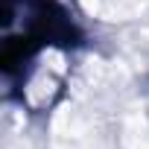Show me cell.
Wrapping results in <instances>:
<instances>
[{"mask_svg": "<svg viewBox=\"0 0 149 149\" xmlns=\"http://www.w3.org/2000/svg\"><path fill=\"white\" fill-rule=\"evenodd\" d=\"M82 6H85L88 12H97V6H100V0H82Z\"/></svg>", "mask_w": 149, "mask_h": 149, "instance_id": "obj_1", "label": "cell"}]
</instances>
